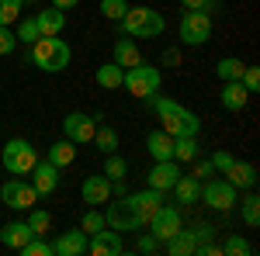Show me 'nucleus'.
Returning <instances> with one entry per match:
<instances>
[{
	"label": "nucleus",
	"mask_w": 260,
	"mask_h": 256,
	"mask_svg": "<svg viewBox=\"0 0 260 256\" xmlns=\"http://www.w3.org/2000/svg\"><path fill=\"white\" fill-rule=\"evenodd\" d=\"M125 201L136 208V215L142 218V222H149V218L160 211L163 204V191H156V187H149V191H139V194H125Z\"/></svg>",
	"instance_id": "obj_16"
},
{
	"label": "nucleus",
	"mask_w": 260,
	"mask_h": 256,
	"mask_svg": "<svg viewBox=\"0 0 260 256\" xmlns=\"http://www.w3.org/2000/svg\"><path fill=\"white\" fill-rule=\"evenodd\" d=\"M31 187H35V194H39V197L52 194V191L59 187V166H52L49 159L35 163V166H31Z\"/></svg>",
	"instance_id": "obj_13"
},
{
	"label": "nucleus",
	"mask_w": 260,
	"mask_h": 256,
	"mask_svg": "<svg viewBox=\"0 0 260 256\" xmlns=\"http://www.w3.org/2000/svg\"><path fill=\"white\" fill-rule=\"evenodd\" d=\"M156 246H160V239L153 236V232H142L136 239V253H156Z\"/></svg>",
	"instance_id": "obj_40"
},
{
	"label": "nucleus",
	"mask_w": 260,
	"mask_h": 256,
	"mask_svg": "<svg viewBox=\"0 0 260 256\" xmlns=\"http://www.w3.org/2000/svg\"><path fill=\"white\" fill-rule=\"evenodd\" d=\"M35 24H39V35H62V28H66V11L45 7V11L35 14Z\"/></svg>",
	"instance_id": "obj_19"
},
{
	"label": "nucleus",
	"mask_w": 260,
	"mask_h": 256,
	"mask_svg": "<svg viewBox=\"0 0 260 256\" xmlns=\"http://www.w3.org/2000/svg\"><path fill=\"white\" fill-rule=\"evenodd\" d=\"M90 142L98 145L101 153H115V149H118V132H115V128H108V125H101Z\"/></svg>",
	"instance_id": "obj_30"
},
{
	"label": "nucleus",
	"mask_w": 260,
	"mask_h": 256,
	"mask_svg": "<svg viewBox=\"0 0 260 256\" xmlns=\"http://www.w3.org/2000/svg\"><path fill=\"white\" fill-rule=\"evenodd\" d=\"M174 159L177 163H194L198 159V135H177L174 138Z\"/></svg>",
	"instance_id": "obj_27"
},
{
	"label": "nucleus",
	"mask_w": 260,
	"mask_h": 256,
	"mask_svg": "<svg viewBox=\"0 0 260 256\" xmlns=\"http://www.w3.org/2000/svg\"><path fill=\"white\" fill-rule=\"evenodd\" d=\"M240 83L250 90V94H257V90H260V73L253 69V66H246V69H243V77H240Z\"/></svg>",
	"instance_id": "obj_41"
},
{
	"label": "nucleus",
	"mask_w": 260,
	"mask_h": 256,
	"mask_svg": "<svg viewBox=\"0 0 260 256\" xmlns=\"http://www.w3.org/2000/svg\"><path fill=\"white\" fill-rule=\"evenodd\" d=\"M115 62H118L121 69H128V66H139V62H142V56H139V45H136V42L128 39V35L115 42Z\"/></svg>",
	"instance_id": "obj_24"
},
{
	"label": "nucleus",
	"mask_w": 260,
	"mask_h": 256,
	"mask_svg": "<svg viewBox=\"0 0 260 256\" xmlns=\"http://www.w3.org/2000/svg\"><path fill=\"white\" fill-rule=\"evenodd\" d=\"M87 253L94 256H121L125 253V239H121V232H115V229H101V232H94V236L87 239Z\"/></svg>",
	"instance_id": "obj_11"
},
{
	"label": "nucleus",
	"mask_w": 260,
	"mask_h": 256,
	"mask_svg": "<svg viewBox=\"0 0 260 256\" xmlns=\"http://www.w3.org/2000/svg\"><path fill=\"white\" fill-rule=\"evenodd\" d=\"M163 62L174 66V62H177V49H167V52H163Z\"/></svg>",
	"instance_id": "obj_47"
},
{
	"label": "nucleus",
	"mask_w": 260,
	"mask_h": 256,
	"mask_svg": "<svg viewBox=\"0 0 260 256\" xmlns=\"http://www.w3.org/2000/svg\"><path fill=\"white\" fill-rule=\"evenodd\" d=\"M180 177V163L177 159H156L153 163V170H149V187H156V191H170Z\"/></svg>",
	"instance_id": "obj_14"
},
{
	"label": "nucleus",
	"mask_w": 260,
	"mask_h": 256,
	"mask_svg": "<svg viewBox=\"0 0 260 256\" xmlns=\"http://www.w3.org/2000/svg\"><path fill=\"white\" fill-rule=\"evenodd\" d=\"M21 4H31V0H21Z\"/></svg>",
	"instance_id": "obj_48"
},
{
	"label": "nucleus",
	"mask_w": 260,
	"mask_h": 256,
	"mask_svg": "<svg viewBox=\"0 0 260 256\" xmlns=\"http://www.w3.org/2000/svg\"><path fill=\"white\" fill-rule=\"evenodd\" d=\"M80 0H52V7H59V11H73Z\"/></svg>",
	"instance_id": "obj_45"
},
{
	"label": "nucleus",
	"mask_w": 260,
	"mask_h": 256,
	"mask_svg": "<svg viewBox=\"0 0 260 256\" xmlns=\"http://www.w3.org/2000/svg\"><path fill=\"white\" fill-rule=\"evenodd\" d=\"M31 236H35V232H31L28 222H7V225L0 229V242H4L7 249H21Z\"/></svg>",
	"instance_id": "obj_20"
},
{
	"label": "nucleus",
	"mask_w": 260,
	"mask_h": 256,
	"mask_svg": "<svg viewBox=\"0 0 260 256\" xmlns=\"http://www.w3.org/2000/svg\"><path fill=\"white\" fill-rule=\"evenodd\" d=\"M104 222H108V229H115V232H139L142 225H146V222L136 215V208H132L125 197L104 211Z\"/></svg>",
	"instance_id": "obj_10"
},
{
	"label": "nucleus",
	"mask_w": 260,
	"mask_h": 256,
	"mask_svg": "<svg viewBox=\"0 0 260 256\" xmlns=\"http://www.w3.org/2000/svg\"><path fill=\"white\" fill-rule=\"evenodd\" d=\"M170 191L177 194L180 204H194V201H198V194H201V180L198 177H184V173H180L177 184H174Z\"/></svg>",
	"instance_id": "obj_26"
},
{
	"label": "nucleus",
	"mask_w": 260,
	"mask_h": 256,
	"mask_svg": "<svg viewBox=\"0 0 260 256\" xmlns=\"http://www.w3.org/2000/svg\"><path fill=\"white\" fill-rule=\"evenodd\" d=\"M146 104L149 107H156V115H160L163 121V132H170V135H198L201 132V118L194 115V111H187L184 104H177V100L170 97H146Z\"/></svg>",
	"instance_id": "obj_1"
},
{
	"label": "nucleus",
	"mask_w": 260,
	"mask_h": 256,
	"mask_svg": "<svg viewBox=\"0 0 260 256\" xmlns=\"http://www.w3.org/2000/svg\"><path fill=\"white\" fill-rule=\"evenodd\" d=\"M87 232L83 229H70V232H62L56 242H52V253L56 256H80V253H87Z\"/></svg>",
	"instance_id": "obj_17"
},
{
	"label": "nucleus",
	"mask_w": 260,
	"mask_h": 256,
	"mask_svg": "<svg viewBox=\"0 0 260 256\" xmlns=\"http://www.w3.org/2000/svg\"><path fill=\"white\" fill-rule=\"evenodd\" d=\"M128 11V0H101V14L108 21H121Z\"/></svg>",
	"instance_id": "obj_36"
},
{
	"label": "nucleus",
	"mask_w": 260,
	"mask_h": 256,
	"mask_svg": "<svg viewBox=\"0 0 260 256\" xmlns=\"http://www.w3.org/2000/svg\"><path fill=\"white\" fill-rule=\"evenodd\" d=\"M160 83H163V73L156 69V66H146V62L128 66V69H125V77H121V87H125L132 97H139V100L160 94Z\"/></svg>",
	"instance_id": "obj_5"
},
{
	"label": "nucleus",
	"mask_w": 260,
	"mask_h": 256,
	"mask_svg": "<svg viewBox=\"0 0 260 256\" xmlns=\"http://www.w3.org/2000/svg\"><path fill=\"white\" fill-rule=\"evenodd\" d=\"M18 49V35L11 28H0V56H11Z\"/></svg>",
	"instance_id": "obj_39"
},
{
	"label": "nucleus",
	"mask_w": 260,
	"mask_h": 256,
	"mask_svg": "<svg viewBox=\"0 0 260 256\" xmlns=\"http://www.w3.org/2000/svg\"><path fill=\"white\" fill-rule=\"evenodd\" d=\"M198 201H205V204L215 208V211H233V208H236V187H233L229 180H212V184L201 187Z\"/></svg>",
	"instance_id": "obj_9"
},
{
	"label": "nucleus",
	"mask_w": 260,
	"mask_h": 256,
	"mask_svg": "<svg viewBox=\"0 0 260 256\" xmlns=\"http://www.w3.org/2000/svg\"><path fill=\"white\" fill-rule=\"evenodd\" d=\"M219 100H222V107H225V111H243V107H246V100H250V90L243 87L240 80H225Z\"/></svg>",
	"instance_id": "obj_18"
},
{
	"label": "nucleus",
	"mask_w": 260,
	"mask_h": 256,
	"mask_svg": "<svg viewBox=\"0 0 260 256\" xmlns=\"http://www.w3.org/2000/svg\"><path fill=\"white\" fill-rule=\"evenodd\" d=\"M125 173H128V159H121L118 153H108V159H104V177L108 180H125Z\"/></svg>",
	"instance_id": "obj_31"
},
{
	"label": "nucleus",
	"mask_w": 260,
	"mask_h": 256,
	"mask_svg": "<svg viewBox=\"0 0 260 256\" xmlns=\"http://www.w3.org/2000/svg\"><path fill=\"white\" fill-rule=\"evenodd\" d=\"M146 149H149V156L153 159H174V135L170 132H149L146 138Z\"/></svg>",
	"instance_id": "obj_22"
},
{
	"label": "nucleus",
	"mask_w": 260,
	"mask_h": 256,
	"mask_svg": "<svg viewBox=\"0 0 260 256\" xmlns=\"http://www.w3.org/2000/svg\"><path fill=\"white\" fill-rule=\"evenodd\" d=\"M194 177H198V180L212 177V163H208V159H205V163H198V166H194Z\"/></svg>",
	"instance_id": "obj_44"
},
{
	"label": "nucleus",
	"mask_w": 260,
	"mask_h": 256,
	"mask_svg": "<svg viewBox=\"0 0 260 256\" xmlns=\"http://www.w3.org/2000/svg\"><path fill=\"white\" fill-rule=\"evenodd\" d=\"M225 177H229V184H233V187H246V191H250V187H257V166H253V163H240V159H236V163L225 170Z\"/></svg>",
	"instance_id": "obj_23"
},
{
	"label": "nucleus",
	"mask_w": 260,
	"mask_h": 256,
	"mask_svg": "<svg viewBox=\"0 0 260 256\" xmlns=\"http://www.w3.org/2000/svg\"><path fill=\"white\" fill-rule=\"evenodd\" d=\"M39 39V24H35V18H24V21H18V42H31Z\"/></svg>",
	"instance_id": "obj_38"
},
{
	"label": "nucleus",
	"mask_w": 260,
	"mask_h": 256,
	"mask_svg": "<svg viewBox=\"0 0 260 256\" xmlns=\"http://www.w3.org/2000/svg\"><path fill=\"white\" fill-rule=\"evenodd\" d=\"M70 59H73V49L59 35H39L31 42V62L42 73H62L70 66Z\"/></svg>",
	"instance_id": "obj_2"
},
{
	"label": "nucleus",
	"mask_w": 260,
	"mask_h": 256,
	"mask_svg": "<svg viewBox=\"0 0 260 256\" xmlns=\"http://www.w3.org/2000/svg\"><path fill=\"white\" fill-rule=\"evenodd\" d=\"M0 201H4L11 211H31V208L39 204V194H35L31 184H24L21 177H14V180H7V184L0 187Z\"/></svg>",
	"instance_id": "obj_7"
},
{
	"label": "nucleus",
	"mask_w": 260,
	"mask_h": 256,
	"mask_svg": "<svg viewBox=\"0 0 260 256\" xmlns=\"http://www.w3.org/2000/svg\"><path fill=\"white\" fill-rule=\"evenodd\" d=\"M191 232H194L198 242H212V236H215V229H212V225H198V229H191ZM194 249H198V246H194Z\"/></svg>",
	"instance_id": "obj_43"
},
{
	"label": "nucleus",
	"mask_w": 260,
	"mask_h": 256,
	"mask_svg": "<svg viewBox=\"0 0 260 256\" xmlns=\"http://www.w3.org/2000/svg\"><path fill=\"white\" fill-rule=\"evenodd\" d=\"M28 225H31V232H35V236H45V232L52 229V215H49V211H42V208H31V211H28Z\"/></svg>",
	"instance_id": "obj_33"
},
{
	"label": "nucleus",
	"mask_w": 260,
	"mask_h": 256,
	"mask_svg": "<svg viewBox=\"0 0 260 256\" xmlns=\"http://www.w3.org/2000/svg\"><path fill=\"white\" fill-rule=\"evenodd\" d=\"M146 225L153 229V236L160 239V242H167V239L174 236L177 229H184V225H180V211L174 208V204H160V211H156V215L149 218Z\"/></svg>",
	"instance_id": "obj_12"
},
{
	"label": "nucleus",
	"mask_w": 260,
	"mask_h": 256,
	"mask_svg": "<svg viewBox=\"0 0 260 256\" xmlns=\"http://www.w3.org/2000/svg\"><path fill=\"white\" fill-rule=\"evenodd\" d=\"M62 132L70 142H77V145H87L94 132H98V118L94 115H87V111H70L66 118H62Z\"/></svg>",
	"instance_id": "obj_8"
},
{
	"label": "nucleus",
	"mask_w": 260,
	"mask_h": 256,
	"mask_svg": "<svg viewBox=\"0 0 260 256\" xmlns=\"http://www.w3.org/2000/svg\"><path fill=\"white\" fill-rule=\"evenodd\" d=\"M243 69H246V66H243L240 59H233V56H225V59L215 62V73H219L222 80H240V77H243Z\"/></svg>",
	"instance_id": "obj_32"
},
{
	"label": "nucleus",
	"mask_w": 260,
	"mask_h": 256,
	"mask_svg": "<svg viewBox=\"0 0 260 256\" xmlns=\"http://www.w3.org/2000/svg\"><path fill=\"white\" fill-rule=\"evenodd\" d=\"M194 246H198L194 232H184V229H177L174 236L167 239V253H170V256H191V253H194Z\"/></svg>",
	"instance_id": "obj_25"
},
{
	"label": "nucleus",
	"mask_w": 260,
	"mask_h": 256,
	"mask_svg": "<svg viewBox=\"0 0 260 256\" xmlns=\"http://www.w3.org/2000/svg\"><path fill=\"white\" fill-rule=\"evenodd\" d=\"M180 42L184 45H205V42L212 39V14H205V11H187L184 18H180Z\"/></svg>",
	"instance_id": "obj_6"
},
{
	"label": "nucleus",
	"mask_w": 260,
	"mask_h": 256,
	"mask_svg": "<svg viewBox=\"0 0 260 256\" xmlns=\"http://www.w3.org/2000/svg\"><path fill=\"white\" fill-rule=\"evenodd\" d=\"M184 4V11H201L205 7V0H180Z\"/></svg>",
	"instance_id": "obj_46"
},
{
	"label": "nucleus",
	"mask_w": 260,
	"mask_h": 256,
	"mask_svg": "<svg viewBox=\"0 0 260 256\" xmlns=\"http://www.w3.org/2000/svg\"><path fill=\"white\" fill-rule=\"evenodd\" d=\"M118 24L128 39H160L167 31V18L153 7H128Z\"/></svg>",
	"instance_id": "obj_3"
},
{
	"label": "nucleus",
	"mask_w": 260,
	"mask_h": 256,
	"mask_svg": "<svg viewBox=\"0 0 260 256\" xmlns=\"http://www.w3.org/2000/svg\"><path fill=\"white\" fill-rule=\"evenodd\" d=\"M45 159L52 163V166H73V159H77V142H70V138H59V142H52L49 149H45Z\"/></svg>",
	"instance_id": "obj_21"
},
{
	"label": "nucleus",
	"mask_w": 260,
	"mask_h": 256,
	"mask_svg": "<svg viewBox=\"0 0 260 256\" xmlns=\"http://www.w3.org/2000/svg\"><path fill=\"white\" fill-rule=\"evenodd\" d=\"M80 197H83V204H90V208H101V204H108L111 201V180L104 177H87L83 180V187H80Z\"/></svg>",
	"instance_id": "obj_15"
},
{
	"label": "nucleus",
	"mask_w": 260,
	"mask_h": 256,
	"mask_svg": "<svg viewBox=\"0 0 260 256\" xmlns=\"http://www.w3.org/2000/svg\"><path fill=\"white\" fill-rule=\"evenodd\" d=\"M21 0H0V28H11L14 21H18V14H21Z\"/></svg>",
	"instance_id": "obj_34"
},
{
	"label": "nucleus",
	"mask_w": 260,
	"mask_h": 256,
	"mask_svg": "<svg viewBox=\"0 0 260 256\" xmlns=\"http://www.w3.org/2000/svg\"><path fill=\"white\" fill-rule=\"evenodd\" d=\"M222 253H229V256H250V253H253V246H250L243 236H229V239H225V246H222Z\"/></svg>",
	"instance_id": "obj_37"
},
{
	"label": "nucleus",
	"mask_w": 260,
	"mask_h": 256,
	"mask_svg": "<svg viewBox=\"0 0 260 256\" xmlns=\"http://www.w3.org/2000/svg\"><path fill=\"white\" fill-rule=\"evenodd\" d=\"M121 77H125V69H121L118 62H108V66H101V69H98V83L104 87V90H118Z\"/></svg>",
	"instance_id": "obj_28"
},
{
	"label": "nucleus",
	"mask_w": 260,
	"mask_h": 256,
	"mask_svg": "<svg viewBox=\"0 0 260 256\" xmlns=\"http://www.w3.org/2000/svg\"><path fill=\"white\" fill-rule=\"evenodd\" d=\"M0 163L11 177H28L31 166L39 163V149L28 142V138H11L4 149H0Z\"/></svg>",
	"instance_id": "obj_4"
},
{
	"label": "nucleus",
	"mask_w": 260,
	"mask_h": 256,
	"mask_svg": "<svg viewBox=\"0 0 260 256\" xmlns=\"http://www.w3.org/2000/svg\"><path fill=\"white\" fill-rule=\"evenodd\" d=\"M240 211H243V222H246L250 229H257V225H260V197L253 194V187H250V194L240 201Z\"/></svg>",
	"instance_id": "obj_29"
},
{
	"label": "nucleus",
	"mask_w": 260,
	"mask_h": 256,
	"mask_svg": "<svg viewBox=\"0 0 260 256\" xmlns=\"http://www.w3.org/2000/svg\"><path fill=\"white\" fill-rule=\"evenodd\" d=\"M208 163H212V170H219V173H225V170H229V166L236 163V156H233V153H215V156L208 159Z\"/></svg>",
	"instance_id": "obj_42"
},
{
	"label": "nucleus",
	"mask_w": 260,
	"mask_h": 256,
	"mask_svg": "<svg viewBox=\"0 0 260 256\" xmlns=\"http://www.w3.org/2000/svg\"><path fill=\"white\" fill-rule=\"evenodd\" d=\"M104 225H108V222H104V211H101V208H90V211L83 215V222H80V229L87 232V236H94V232H101Z\"/></svg>",
	"instance_id": "obj_35"
}]
</instances>
